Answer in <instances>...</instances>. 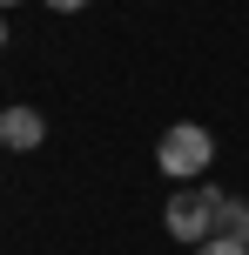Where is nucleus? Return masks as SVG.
<instances>
[{"label": "nucleus", "mask_w": 249, "mask_h": 255, "mask_svg": "<svg viewBox=\"0 0 249 255\" xmlns=\"http://www.w3.org/2000/svg\"><path fill=\"white\" fill-rule=\"evenodd\" d=\"M155 161H162V175H169V181H196L202 168L216 161V134H209L202 121H175L169 134L155 141Z\"/></svg>", "instance_id": "obj_1"}, {"label": "nucleus", "mask_w": 249, "mask_h": 255, "mask_svg": "<svg viewBox=\"0 0 249 255\" xmlns=\"http://www.w3.org/2000/svg\"><path fill=\"white\" fill-rule=\"evenodd\" d=\"M216 242H236V249H249V202L243 195H216Z\"/></svg>", "instance_id": "obj_4"}, {"label": "nucleus", "mask_w": 249, "mask_h": 255, "mask_svg": "<svg viewBox=\"0 0 249 255\" xmlns=\"http://www.w3.org/2000/svg\"><path fill=\"white\" fill-rule=\"evenodd\" d=\"M40 7H54V13H81L88 0H40Z\"/></svg>", "instance_id": "obj_6"}, {"label": "nucleus", "mask_w": 249, "mask_h": 255, "mask_svg": "<svg viewBox=\"0 0 249 255\" xmlns=\"http://www.w3.org/2000/svg\"><path fill=\"white\" fill-rule=\"evenodd\" d=\"M162 229H169L175 242L202 249V242H209V229H216V188H189V181H175L169 208H162Z\"/></svg>", "instance_id": "obj_2"}, {"label": "nucleus", "mask_w": 249, "mask_h": 255, "mask_svg": "<svg viewBox=\"0 0 249 255\" xmlns=\"http://www.w3.org/2000/svg\"><path fill=\"white\" fill-rule=\"evenodd\" d=\"M196 255H249V249H236V242H216V235H209V242H202Z\"/></svg>", "instance_id": "obj_5"}, {"label": "nucleus", "mask_w": 249, "mask_h": 255, "mask_svg": "<svg viewBox=\"0 0 249 255\" xmlns=\"http://www.w3.org/2000/svg\"><path fill=\"white\" fill-rule=\"evenodd\" d=\"M0 47H7V20H0Z\"/></svg>", "instance_id": "obj_7"}, {"label": "nucleus", "mask_w": 249, "mask_h": 255, "mask_svg": "<svg viewBox=\"0 0 249 255\" xmlns=\"http://www.w3.org/2000/svg\"><path fill=\"white\" fill-rule=\"evenodd\" d=\"M0 7H20V0H0Z\"/></svg>", "instance_id": "obj_8"}, {"label": "nucleus", "mask_w": 249, "mask_h": 255, "mask_svg": "<svg viewBox=\"0 0 249 255\" xmlns=\"http://www.w3.org/2000/svg\"><path fill=\"white\" fill-rule=\"evenodd\" d=\"M40 141H47V115H40V108H0V148L34 154Z\"/></svg>", "instance_id": "obj_3"}]
</instances>
